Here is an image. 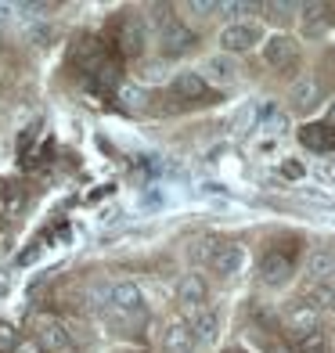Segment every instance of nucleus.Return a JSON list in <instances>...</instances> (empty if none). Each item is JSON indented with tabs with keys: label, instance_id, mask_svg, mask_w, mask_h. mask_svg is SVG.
<instances>
[{
	"label": "nucleus",
	"instance_id": "dca6fc26",
	"mask_svg": "<svg viewBox=\"0 0 335 353\" xmlns=\"http://www.w3.org/2000/svg\"><path fill=\"white\" fill-rule=\"evenodd\" d=\"M299 303L303 307H310L314 314H328V310H335V285H307L303 288V296H299Z\"/></svg>",
	"mask_w": 335,
	"mask_h": 353
},
{
	"label": "nucleus",
	"instance_id": "412c9836",
	"mask_svg": "<svg viewBox=\"0 0 335 353\" xmlns=\"http://www.w3.org/2000/svg\"><path fill=\"white\" fill-rule=\"evenodd\" d=\"M119 101L126 108H141V105L148 101V94L141 90V87H134V83H119Z\"/></svg>",
	"mask_w": 335,
	"mask_h": 353
},
{
	"label": "nucleus",
	"instance_id": "7ed1b4c3",
	"mask_svg": "<svg viewBox=\"0 0 335 353\" xmlns=\"http://www.w3.org/2000/svg\"><path fill=\"white\" fill-rule=\"evenodd\" d=\"M159 47H163L166 58L187 54V51H195V33L181 19H163V26H159Z\"/></svg>",
	"mask_w": 335,
	"mask_h": 353
},
{
	"label": "nucleus",
	"instance_id": "bb28decb",
	"mask_svg": "<svg viewBox=\"0 0 335 353\" xmlns=\"http://www.w3.org/2000/svg\"><path fill=\"white\" fill-rule=\"evenodd\" d=\"M8 292V278H0V296H4Z\"/></svg>",
	"mask_w": 335,
	"mask_h": 353
},
{
	"label": "nucleus",
	"instance_id": "a211bd4d",
	"mask_svg": "<svg viewBox=\"0 0 335 353\" xmlns=\"http://www.w3.org/2000/svg\"><path fill=\"white\" fill-rule=\"evenodd\" d=\"M285 328H289L296 339L299 335H307V332H317V314L310 307H303V303L296 299L289 310H285Z\"/></svg>",
	"mask_w": 335,
	"mask_h": 353
},
{
	"label": "nucleus",
	"instance_id": "20e7f679",
	"mask_svg": "<svg viewBox=\"0 0 335 353\" xmlns=\"http://www.w3.org/2000/svg\"><path fill=\"white\" fill-rule=\"evenodd\" d=\"M263 61L270 69H292L296 61H299V40L296 37H285V33H278V37H267L263 40Z\"/></svg>",
	"mask_w": 335,
	"mask_h": 353
},
{
	"label": "nucleus",
	"instance_id": "6ab92c4d",
	"mask_svg": "<svg viewBox=\"0 0 335 353\" xmlns=\"http://www.w3.org/2000/svg\"><path fill=\"white\" fill-rule=\"evenodd\" d=\"M299 141L307 144V148H314V152H335V130H332V126H325V123L303 126Z\"/></svg>",
	"mask_w": 335,
	"mask_h": 353
},
{
	"label": "nucleus",
	"instance_id": "f257e3e1",
	"mask_svg": "<svg viewBox=\"0 0 335 353\" xmlns=\"http://www.w3.org/2000/svg\"><path fill=\"white\" fill-rule=\"evenodd\" d=\"M108 303H112V310H116V314L126 321V325H134L137 317H145V296H141V288H137L134 281L112 285Z\"/></svg>",
	"mask_w": 335,
	"mask_h": 353
},
{
	"label": "nucleus",
	"instance_id": "f03ea898",
	"mask_svg": "<svg viewBox=\"0 0 335 353\" xmlns=\"http://www.w3.org/2000/svg\"><path fill=\"white\" fill-rule=\"evenodd\" d=\"M260 40H263V29L252 26V22H231V26L220 29L223 54H245V51H252Z\"/></svg>",
	"mask_w": 335,
	"mask_h": 353
},
{
	"label": "nucleus",
	"instance_id": "aec40b11",
	"mask_svg": "<svg viewBox=\"0 0 335 353\" xmlns=\"http://www.w3.org/2000/svg\"><path fill=\"white\" fill-rule=\"evenodd\" d=\"M296 353H328V339H325V332L317 328V332L299 335V339H296Z\"/></svg>",
	"mask_w": 335,
	"mask_h": 353
},
{
	"label": "nucleus",
	"instance_id": "9b49d317",
	"mask_svg": "<svg viewBox=\"0 0 335 353\" xmlns=\"http://www.w3.org/2000/svg\"><path fill=\"white\" fill-rule=\"evenodd\" d=\"M72 65H83V72H98L105 65V51L94 37H83L72 43Z\"/></svg>",
	"mask_w": 335,
	"mask_h": 353
},
{
	"label": "nucleus",
	"instance_id": "f3484780",
	"mask_svg": "<svg viewBox=\"0 0 335 353\" xmlns=\"http://www.w3.org/2000/svg\"><path fill=\"white\" fill-rule=\"evenodd\" d=\"M119 51L123 54H130V58H137V54H145V26H141L137 19H126L123 26H119Z\"/></svg>",
	"mask_w": 335,
	"mask_h": 353
},
{
	"label": "nucleus",
	"instance_id": "f8f14e48",
	"mask_svg": "<svg viewBox=\"0 0 335 353\" xmlns=\"http://www.w3.org/2000/svg\"><path fill=\"white\" fill-rule=\"evenodd\" d=\"M191 335H195V343L199 346H210V343H216V332H220V314L216 310H210V307H202L199 314H191Z\"/></svg>",
	"mask_w": 335,
	"mask_h": 353
},
{
	"label": "nucleus",
	"instance_id": "b1692460",
	"mask_svg": "<svg viewBox=\"0 0 335 353\" xmlns=\"http://www.w3.org/2000/svg\"><path fill=\"white\" fill-rule=\"evenodd\" d=\"M223 11H231V14H245V11H252V4H223Z\"/></svg>",
	"mask_w": 335,
	"mask_h": 353
},
{
	"label": "nucleus",
	"instance_id": "1a4fd4ad",
	"mask_svg": "<svg viewBox=\"0 0 335 353\" xmlns=\"http://www.w3.org/2000/svg\"><path fill=\"white\" fill-rule=\"evenodd\" d=\"M205 296H210V288H205V278L202 274H184L181 285H177V303L187 310V314H199L205 307Z\"/></svg>",
	"mask_w": 335,
	"mask_h": 353
},
{
	"label": "nucleus",
	"instance_id": "0eeeda50",
	"mask_svg": "<svg viewBox=\"0 0 335 353\" xmlns=\"http://www.w3.org/2000/svg\"><path fill=\"white\" fill-rule=\"evenodd\" d=\"M37 343L43 350H51V353H72V339H69V332L61 321L54 317H43L40 325H37Z\"/></svg>",
	"mask_w": 335,
	"mask_h": 353
},
{
	"label": "nucleus",
	"instance_id": "393cba45",
	"mask_svg": "<svg viewBox=\"0 0 335 353\" xmlns=\"http://www.w3.org/2000/svg\"><path fill=\"white\" fill-rule=\"evenodd\" d=\"M285 176H303V166L299 163H285Z\"/></svg>",
	"mask_w": 335,
	"mask_h": 353
},
{
	"label": "nucleus",
	"instance_id": "a878e982",
	"mask_svg": "<svg viewBox=\"0 0 335 353\" xmlns=\"http://www.w3.org/2000/svg\"><path fill=\"white\" fill-rule=\"evenodd\" d=\"M325 126H332V130H335V108L328 112V123H325Z\"/></svg>",
	"mask_w": 335,
	"mask_h": 353
},
{
	"label": "nucleus",
	"instance_id": "423d86ee",
	"mask_svg": "<svg viewBox=\"0 0 335 353\" xmlns=\"http://www.w3.org/2000/svg\"><path fill=\"white\" fill-rule=\"evenodd\" d=\"M210 263L216 274H223V278H234L238 270L245 267V249L242 245H234V242H213V252H210Z\"/></svg>",
	"mask_w": 335,
	"mask_h": 353
},
{
	"label": "nucleus",
	"instance_id": "6e6552de",
	"mask_svg": "<svg viewBox=\"0 0 335 353\" xmlns=\"http://www.w3.org/2000/svg\"><path fill=\"white\" fill-rule=\"evenodd\" d=\"M195 335H191V325L181 317H173L166 321V328H163V350L166 353H195Z\"/></svg>",
	"mask_w": 335,
	"mask_h": 353
},
{
	"label": "nucleus",
	"instance_id": "9d476101",
	"mask_svg": "<svg viewBox=\"0 0 335 353\" xmlns=\"http://www.w3.org/2000/svg\"><path fill=\"white\" fill-rule=\"evenodd\" d=\"M199 76L205 79V83H213V87H231L238 79V65L231 61V54H213Z\"/></svg>",
	"mask_w": 335,
	"mask_h": 353
},
{
	"label": "nucleus",
	"instance_id": "5701e85b",
	"mask_svg": "<svg viewBox=\"0 0 335 353\" xmlns=\"http://www.w3.org/2000/svg\"><path fill=\"white\" fill-rule=\"evenodd\" d=\"M14 353H43V346H40L37 339H26V343L14 346Z\"/></svg>",
	"mask_w": 335,
	"mask_h": 353
},
{
	"label": "nucleus",
	"instance_id": "4468645a",
	"mask_svg": "<svg viewBox=\"0 0 335 353\" xmlns=\"http://www.w3.org/2000/svg\"><path fill=\"white\" fill-rule=\"evenodd\" d=\"M307 274L314 285H332L335 281V252L332 249H314L307 256Z\"/></svg>",
	"mask_w": 335,
	"mask_h": 353
},
{
	"label": "nucleus",
	"instance_id": "39448f33",
	"mask_svg": "<svg viewBox=\"0 0 335 353\" xmlns=\"http://www.w3.org/2000/svg\"><path fill=\"white\" fill-rule=\"evenodd\" d=\"M292 256H285V249H270L263 260H260V281L267 288H281V285H289L292 281Z\"/></svg>",
	"mask_w": 335,
	"mask_h": 353
},
{
	"label": "nucleus",
	"instance_id": "2eb2a0df",
	"mask_svg": "<svg viewBox=\"0 0 335 353\" xmlns=\"http://www.w3.org/2000/svg\"><path fill=\"white\" fill-rule=\"evenodd\" d=\"M170 90L177 94L181 101H199V98H205L210 83H205L199 72H177V76H173V83H170Z\"/></svg>",
	"mask_w": 335,
	"mask_h": 353
},
{
	"label": "nucleus",
	"instance_id": "4be33fe9",
	"mask_svg": "<svg viewBox=\"0 0 335 353\" xmlns=\"http://www.w3.org/2000/svg\"><path fill=\"white\" fill-rule=\"evenodd\" d=\"M14 346H19V335H14L11 325H0V353H14Z\"/></svg>",
	"mask_w": 335,
	"mask_h": 353
},
{
	"label": "nucleus",
	"instance_id": "ddd939ff",
	"mask_svg": "<svg viewBox=\"0 0 335 353\" xmlns=\"http://www.w3.org/2000/svg\"><path fill=\"white\" fill-rule=\"evenodd\" d=\"M289 101H292L296 112H310V108H317V105H321V83H317L314 76L296 79V83H292V94H289Z\"/></svg>",
	"mask_w": 335,
	"mask_h": 353
}]
</instances>
